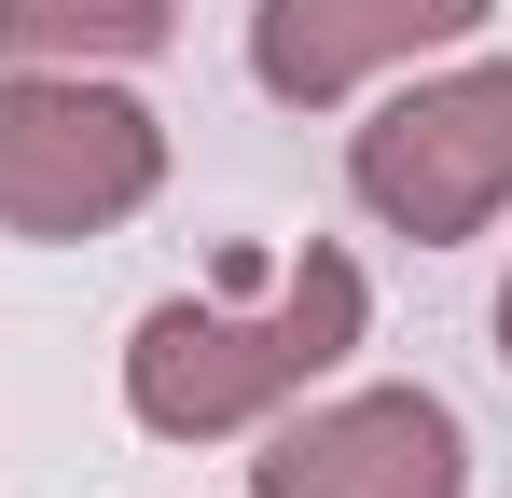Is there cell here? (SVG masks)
I'll list each match as a JSON object with an SVG mask.
<instances>
[{"label":"cell","instance_id":"1","mask_svg":"<svg viewBox=\"0 0 512 498\" xmlns=\"http://www.w3.org/2000/svg\"><path fill=\"white\" fill-rule=\"evenodd\" d=\"M346 346H360V263L346 249H291L263 305H153L125 346V402L167 443H222L277 415L291 388H319Z\"/></svg>","mask_w":512,"mask_h":498},{"label":"cell","instance_id":"2","mask_svg":"<svg viewBox=\"0 0 512 498\" xmlns=\"http://www.w3.org/2000/svg\"><path fill=\"white\" fill-rule=\"evenodd\" d=\"M167 125L84 70H14L0 83V236H111L153 208Z\"/></svg>","mask_w":512,"mask_h":498},{"label":"cell","instance_id":"3","mask_svg":"<svg viewBox=\"0 0 512 498\" xmlns=\"http://www.w3.org/2000/svg\"><path fill=\"white\" fill-rule=\"evenodd\" d=\"M346 194L416 249H457L512 208V56L485 70H443L416 97H388L360 139H346Z\"/></svg>","mask_w":512,"mask_h":498},{"label":"cell","instance_id":"4","mask_svg":"<svg viewBox=\"0 0 512 498\" xmlns=\"http://www.w3.org/2000/svg\"><path fill=\"white\" fill-rule=\"evenodd\" d=\"M457 485H471V443L429 388H360L250 457V498H457Z\"/></svg>","mask_w":512,"mask_h":498},{"label":"cell","instance_id":"5","mask_svg":"<svg viewBox=\"0 0 512 498\" xmlns=\"http://www.w3.org/2000/svg\"><path fill=\"white\" fill-rule=\"evenodd\" d=\"M471 28H485V0H263L250 14V70L291 111H333L346 83L416 70L443 42H471Z\"/></svg>","mask_w":512,"mask_h":498},{"label":"cell","instance_id":"6","mask_svg":"<svg viewBox=\"0 0 512 498\" xmlns=\"http://www.w3.org/2000/svg\"><path fill=\"white\" fill-rule=\"evenodd\" d=\"M180 0H0V56L14 70H125L167 56Z\"/></svg>","mask_w":512,"mask_h":498},{"label":"cell","instance_id":"7","mask_svg":"<svg viewBox=\"0 0 512 498\" xmlns=\"http://www.w3.org/2000/svg\"><path fill=\"white\" fill-rule=\"evenodd\" d=\"M499 360H512V291H499Z\"/></svg>","mask_w":512,"mask_h":498}]
</instances>
